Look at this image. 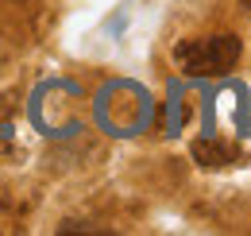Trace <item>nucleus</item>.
I'll use <instances>...</instances> for the list:
<instances>
[{"label":"nucleus","instance_id":"obj_3","mask_svg":"<svg viewBox=\"0 0 251 236\" xmlns=\"http://www.w3.org/2000/svg\"><path fill=\"white\" fill-rule=\"evenodd\" d=\"M240 4H244V8H251V0H240Z\"/></svg>","mask_w":251,"mask_h":236},{"label":"nucleus","instance_id":"obj_2","mask_svg":"<svg viewBox=\"0 0 251 236\" xmlns=\"http://www.w3.org/2000/svg\"><path fill=\"white\" fill-rule=\"evenodd\" d=\"M193 159L201 167H228V163L240 159V151L228 148V144H217V140H197L193 144Z\"/></svg>","mask_w":251,"mask_h":236},{"label":"nucleus","instance_id":"obj_1","mask_svg":"<svg viewBox=\"0 0 251 236\" xmlns=\"http://www.w3.org/2000/svg\"><path fill=\"white\" fill-rule=\"evenodd\" d=\"M244 55V43L236 35H209V39H186L174 47V59L189 78H224L236 70Z\"/></svg>","mask_w":251,"mask_h":236}]
</instances>
